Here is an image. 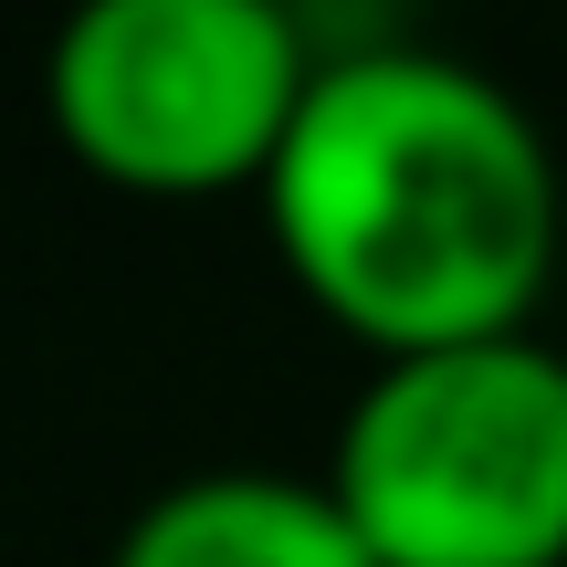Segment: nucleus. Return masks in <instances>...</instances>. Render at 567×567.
<instances>
[{
  "label": "nucleus",
  "instance_id": "nucleus-2",
  "mask_svg": "<svg viewBox=\"0 0 567 567\" xmlns=\"http://www.w3.org/2000/svg\"><path fill=\"white\" fill-rule=\"evenodd\" d=\"M326 484L379 567H567V358L547 337L368 358Z\"/></svg>",
  "mask_w": 567,
  "mask_h": 567
},
{
  "label": "nucleus",
  "instance_id": "nucleus-3",
  "mask_svg": "<svg viewBox=\"0 0 567 567\" xmlns=\"http://www.w3.org/2000/svg\"><path fill=\"white\" fill-rule=\"evenodd\" d=\"M316 63L284 0H84L53 32L42 95L105 189L210 200L274 179Z\"/></svg>",
  "mask_w": 567,
  "mask_h": 567
},
{
  "label": "nucleus",
  "instance_id": "nucleus-1",
  "mask_svg": "<svg viewBox=\"0 0 567 567\" xmlns=\"http://www.w3.org/2000/svg\"><path fill=\"white\" fill-rule=\"evenodd\" d=\"M274 252L368 358L526 337L557 274L547 126L484 63L431 42H347L264 179Z\"/></svg>",
  "mask_w": 567,
  "mask_h": 567
},
{
  "label": "nucleus",
  "instance_id": "nucleus-4",
  "mask_svg": "<svg viewBox=\"0 0 567 567\" xmlns=\"http://www.w3.org/2000/svg\"><path fill=\"white\" fill-rule=\"evenodd\" d=\"M105 567H379V547L358 536V515L337 505L326 473L221 463V473L158 484L126 515Z\"/></svg>",
  "mask_w": 567,
  "mask_h": 567
}]
</instances>
